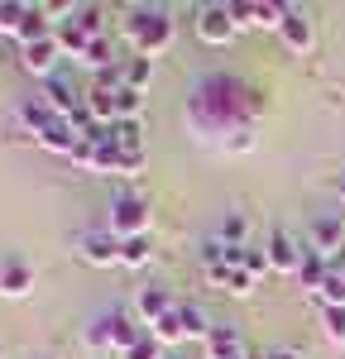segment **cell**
Masks as SVG:
<instances>
[{
	"instance_id": "f1b7e54d",
	"label": "cell",
	"mask_w": 345,
	"mask_h": 359,
	"mask_svg": "<svg viewBox=\"0 0 345 359\" xmlns=\"http://www.w3.org/2000/svg\"><path fill=\"white\" fill-rule=\"evenodd\" d=\"M111 130V139L120 144V149H140V120H115V125H106Z\"/></svg>"
},
{
	"instance_id": "8d00e7d4",
	"label": "cell",
	"mask_w": 345,
	"mask_h": 359,
	"mask_svg": "<svg viewBox=\"0 0 345 359\" xmlns=\"http://www.w3.org/2000/svg\"><path fill=\"white\" fill-rule=\"evenodd\" d=\"M336 192H341V201H345V172H341V177H336Z\"/></svg>"
},
{
	"instance_id": "f35d334b",
	"label": "cell",
	"mask_w": 345,
	"mask_h": 359,
	"mask_svg": "<svg viewBox=\"0 0 345 359\" xmlns=\"http://www.w3.org/2000/svg\"><path fill=\"white\" fill-rule=\"evenodd\" d=\"M172 359H177V355H172Z\"/></svg>"
},
{
	"instance_id": "8992f818",
	"label": "cell",
	"mask_w": 345,
	"mask_h": 359,
	"mask_svg": "<svg viewBox=\"0 0 345 359\" xmlns=\"http://www.w3.org/2000/svg\"><path fill=\"white\" fill-rule=\"evenodd\" d=\"M235 15H230V5H197V39L201 43H230L235 39Z\"/></svg>"
},
{
	"instance_id": "4dcf8cb0",
	"label": "cell",
	"mask_w": 345,
	"mask_h": 359,
	"mask_svg": "<svg viewBox=\"0 0 345 359\" xmlns=\"http://www.w3.org/2000/svg\"><path fill=\"white\" fill-rule=\"evenodd\" d=\"M149 331L158 335L163 345H177V340H187V335H182V321H177V306H172V316H163V321H158V326H149Z\"/></svg>"
},
{
	"instance_id": "9c48e42d",
	"label": "cell",
	"mask_w": 345,
	"mask_h": 359,
	"mask_svg": "<svg viewBox=\"0 0 345 359\" xmlns=\"http://www.w3.org/2000/svg\"><path fill=\"white\" fill-rule=\"evenodd\" d=\"M278 34H283V43L292 48V53H312V43H316V25H312V15H307L302 5H288Z\"/></svg>"
},
{
	"instance_id": "277c9868",
	"label": "cell",
	"mask_w": 345,
	"mask_h": 359,
	"mask_svg": "<svg viewBox=\"0 0 345 359\" xmlns=\"http://www.w3.org/2000/svg\"><path fill=\"white\" fill-rule=\"evenodd\" d=\"M72 249L82 254L86 264H96V269H111V264H120V240H115L111 230H77Z\"/></svg>"
},
{
	"instance_id": "1f68e13d",
	"label": "cell",
	"mask_w": 345,
	"mask_h": 359,
	"mask_svg": "<svg viewBox=\"0 0 345 359\" xmlns=\"http://www.w3.org/2000/svg\"><path fill=\"white\" fill-rule=\"evenodd\" d=\"M72 25H77V29H86L91 39H101V10H96V5H82V10L72 15Z\"/></svg>"
},
{
	"instance_id": "7a4b0ae2",
	"label": "cell",
	"mask_w": 345,
	"mask_h": 359,
	"mask_svg": "<svg viewBox=\"0 0 345 359\" xmlns=\"http://www.w3.org/2000/svg\"><path fill=\"white\" fill-rule=\"evenodd\" d=\"M125 34H130V43L140 48V57H158L172 48V10L168 5H130V20H125Z\"/></svg>"
},
{
	"instance_id": "5b68a950",
	"label": "cell",
	"mask_w": 345,
	"mask_h": 359,
	"mask_svg": "<svg viewBox=\"0 0 345 359\" xmlns=\"http://www.w3.org/2000/svg\"><path fill=\"white\" fill-rule=\"evenodd\" d=\"M230 15H235V25H245V29H283L288 5H273V0H230Z\"/></svg>"
},
{
	"instance_id": "6da1fadb",
	"label": "cell",
	"mask_w": 345,
	"mask_h": 359,
	"mask_svg": "<svg viewBox=\"0 0 345 359\" xmlns=\"http://www.w3.org/2000/svg\"><path fill=\"white\" fill-rule=\"evenodd\" d=\"M245 91H250V86L226 77V72L201 77V82L192 86V96H187V120H192V130H197V135H221L226 139L235 125H255V120H250V106H245Z\"/></svg>"
},
{
	"instance_id": "d6a6232c",
	"label": "cell",
	"mask_w": 345,
	"mask_h": 359,
	"mask_svg": "<svg viewBox=\"0 0 345 359\" xmlns=\"http://www.w3.org/2000/svg\"><path fill=\"white\" fill-rule=\"evenodd\" d=\"M144 172V149H120V172L115 177H140Z\"/></svg>"
},
{
	"instance_id": "836d02e7",
	"label": "cell",
	"mask_w": 345,
	"mask_h": 359,
	"mask_svg": "<svg viewBox=\"0 0 345 359\" xmlns=\"http://www.w3.org/2000/svg\"><path fill=\"white\" fill-rule=\"evenodd\" d=\"M269 269H273V264H269V249H245V273L255 278V283L269 273Z\"/></svg>"
},
{
	"instance_id": "d590c367",
	"label": "cell",
	"mask_w": 345,
	"mask_h": 359,
	"mask_svg": "<svg viewBox=\"0 0 345 359\" xmlns=\"http://www.w3.org/2000/svg\"><path fill=\"white\" fill-rule=\"evenodd\" d=\"M264 359H302L297 350H273V355H264Z\"/></svg>"
},
{
	"instance_id": "4316f807",
	"label": "cell",
	"mask_w": 345,
	"mask_h": 359,
	"mask_svg": "<svg viewBox=\"0 0 345 359\" xmlns=\"http://www.w3.org/2000/svg\"><path fill=\"white\" fill-rule=\"evenodd\" d=\"M140 111H144L140 91H130V86H120V91H115V120H140Z\"/></svg>"
},
{
	"instance_id": "d4e9b609",
	"label": "cell",
	"mask_w": 345,
	"mask_h": 359,
	"mask_svg": "<svg viewBox=\"0 0 345 359\" xmlns=\"http://www.w3.org/2000/svg\"><path fill=\"white\" fill-rule=\"evenodd\" d=\"M111 57H115V48H111V39H106V34H101V39H91V43H86L82 62H91V67H96V72H106V67H111Z\"/></svg>"
},
{
	"instance_id": "f546056e",
	"label": "cell",
	"mask_w": 345,
	"mask_h": 359,
	"mask_svg": "<svg viewBox=\"0 0 345 359\" xmlns=\"http://www.w3.org/2000/svg\"><path fill=\"white\" fill-rule=\"evenodd\" d=\"M125 359H168V355H163V340H158V335L144 331L140 340H135V350H130Z\"/></svg>"
},
{
	"instance_id": "d6986e66",
	"label": "cell",
	"mask_w": 345,
	"mask_h": 359,
	"mask_svg": "<svg viewBox=\"0 0 345 359\" xmlns=\"http://www.w3.org/2000/svg\"><path fill=\"white\" fill-rule=\"evenodd\" d=\"M120 82L130 86V91H144V86L154 82V57H130V62L120 67Z\"/></svg>"
},
{
	"instance_id": "3957f363",
	"label": "cell",
	"mask_w": 345,
	"mask_h": 359,
	"mask_svg": "<svg viewBox=\"0 0 345 359\" xmlns=\"http://www.w3.org/2000/svg\"><path fill=\"white\" fill-rule=\"evenodd\" d=\"M111 230L115 240H135V235H149V201L140 192H125L111 201Z\"/></svg>"
},
{
	"instance_id": "484cf974",
	"label": "cell",
	"mask_w": 345,
	"mask_h": 359,
	"mask_svg": "<svg viewBox=\"0 0 345 359\" xmlns=\"http://www.w3.org/2000/svg\"><path fill=\"white\" fill-rule=\"evenodd\" d=\"M25 15H29V5H20V0H0V34H20Z\"/></svg>"
},
{
	"instance_id": "4fadbf2b",
	"label": "cell",
	"mask_w": 345,
	"mask_h": 359,
	"mask_svg": "<svg viewBox=\"0 0 345 359\" xmlns=\"http://www.w3.org/2000/svg\"><path fill=\"white\" fill-rule=\"evenodd\" d=\"M34 287V269L25 259H0V297H25Z\"/></svg>"
},
{
	"instance_id": "cb8c5ba5",
	"label": "cell",
	"mask_w": 345,
	"mask_h": 359,
	"mask_svg": "<svg viewBox=\"0 0 345 359\" xmlns=\"http://www.w3.org/2000/svg\"><path fill=\"white\" fill-rule=\"evenodd\" d=\"M58 43H62L67 53L82 57V53H86V43H91V34H86V29H77L72 20H62V29H58Z\"/></svg>"
},
{
	"instance_id": "8fae6325",
	"label": "cell",
	"mask_w": 345,
	"mask_h": 359,
	"mask_svg": "<svg viewBox=\"0 0 345 359\" xmlns=\"http://www.w3.org/2000/svg\"><path fill=\"white\" fill-rule=\"evenodd\" d=\"M135 316H140L144 326H158L163 316H172V297L163 292V287H140V297H135Z\"/></svg>"
},
{
	"instance_id": "e575fe53",
	"label": "cell",
	"mask_w": 345,
	"mask_h": 359,
	"mask_svg": "<svg viewBox=\"0 0 345 359\" xmlns=\"http://www.w3.org/2000/svg\"><path fill=\"white\" fill-rule=\"evenodd\" d=\"M221 240H226V245H245V216H230V221L221 225Z\"/></svg>"
},
{
	"instance_id": "ba28073f",
	"label": "cell",
	"mask_w": 345,
	"mask_h": 359,
	"mask_svg": "<svg viewBox=\"0 0 345 359\" xmlns=\"http://www.w3.org/2000/svg\"><path fill=\"white\" fill-rule=\"evenodd\" d=\"M302 254H307V245H297L283 225L269 230V264H273V273H297L302 269Z\"/></svg>"
},
{
	"instance_id": "2e32d148",
	"label": "cell",
	"mask_w": 345,
	"mask_h": 359,
	"mask_svg": "<svg viewBox=\"0 0 345 359\" xmlns=\"http://www.w3.org/2000/svg\"><path fill=\"white\" fill-rule=\"evenodd\" d=\"M307 249H316V254L341 249V216H316L312 230H307Z\"/></svg>"
},
{
	"instance_id": "ac0fdd59",
	"label": "cell",
	"mask_w": 345,
	"mask_h": 359,
	"mask_svg": "<svg viewBox=\"0 0 345 359\" xmlns=\"http://www.w3.org/2000/svg\"><path fill=\"white\" fill-rule=\"evenodd\" d=\"M86 111H91L96 125H115V91L111 86H91L86 91Z\"/></svg>"
},
{
	"instance_id": "ffe728a7",
	"label": "cell",
	"mask_w": 345,
	"mask_h": 359,
	"mask_svg": "<svg viewBox=\"0 0 345 359\" xmlns=\"http://www.w3.org/2000/svg\"><path fill=\"white\" fill-rule=\"evenodd\" d=\"M177 321H182V335H187V340H206V335H211V321H206V311H201V306H177Z\"/></svg>"
},
{
	"instance_id": "5bb4252c",
	"label": "cell",
	"mask_w": 345,
	"mask_h": 359,
	"mask_svg": "<svg viewBox=\"0 0 345 359\" xmlns=\"http://www.w3.org/2000/svg\"><path fill=\"white\" fill-rule=\"evenodd\" d=\"M206 359H245V345H240V331L235 326H211L206 335Z\"/></svg>"
},
{
	"instance_id": "83f0119b",
	"label": "cell",
	"mask_w": 345,
	"mask_h": 359,
	"mask_svg": "<svg viewBox=\"0 0 345 359\" xmlns=\"http://www.w3.org/2000/svg\"><path fill=\"white\" fill-rule=\"evenodd\" d=\"M221 292H230V297H250V292H255V278L245 273V269H226V278H221Z\"/></svg>"
},
{
	"instance_id": "74e56055",
	"label": "cell",
	"mask_w": 345,
	"mask_h": 359,
	"mask_svg": "<svg viewBox=\"0 0 345 359\" xmlns=\"http://www.w3.org/2000/svg\"><path fill=\"white\" fill-rule=\"evenodd\" d=\"M336 264H341V269H345V254H341V259H336Z\"/></svg>"
},
{
	"instance_id": "30bf717a",
	"label": "cell",
	"mask_w": 345,
	"mask_h": 359,
	"mask_svg": "<svg viewBox=\"0 0 345 359\" xmlns=\"http://www.w3.org/2000/svg\"><path fill=\"white\" fill-rule=\"evenodd\" d=\"M43 101H48V106H53V115H62V120H67V115H77L86 106V96L72 86V77H62V72H53V77H48Z\"/></svg>"
},
{
	"instance_id": "e0dca14e",
	"label": "cell",
	"mask_w": 345,
	"mask_h": 359,
	"mask_svg": "<svg viewBox=\"0 0 345 359\" xmlns=\"http://www.w3.org/2000/svg\"><path fill=\"white\" fill-rule=\"evenodd\" d=\"M326 273H331V259H326V254H316V249H307V254H302V269H297L302 287H307V292H321Z\"/></svg>"
},
{
	"instance_id": "7402d4cb",
	"label": "cell",
	"mask_w": 345,
	"mask_h": 359,
	"mask_svg": "<svg viewBox=\"0 0 345 359\" xmlns=\"http://www.w3.org/2000/svg\"><path fill=\"white\" fill-rule=\"evenodd\" d=\"M149 254H154V245H149V235H135V240H120V264H125V269H144V264H149Z\"/></svg>"
},
{
	"instance_id": "7c38bea8",
	"label": "cell",
	"mask_w": 345,
	"mask_h": 359,
	"mask_svg": "<svg viewBox=\"0 0 345 359\" xmlns=\"http://www.w3.org/2000/svg\"><path fill=\"white\" fill-rule=\"evenodd\" d=\"M58 53H62V43H58V34H53V39H39V43H29L25 53H20V62H25V72L53 77V62H58Z\"/></svg>"
},
{
	"instance_id": "44dd1931",
	"label": "cell",
	"mask_w": 345,
	"mask_h": 359,
	"mask_svg": "<svg viewBox=\"0 0 345 359\" xmlns=\"http://www.w3.org/2000/svg\"><path fill=\"white\" fill-rule=\"evenodd\" d=\"M321 306H345V269L331 259V273H326V283H321Z\"/></svg>"
},
{
	"instance_id": "52a82bcc",
	"label": "cell",
	"mask_w": 345,
	"mask_h": 359,
	"mask_svg": "<svg viewBox=\"0 0 345 359\" xmlns=\"http://www.w3.org/2000/svg\"><path fill=\"white\" fill-rule=\"evenodd\" d=\"M96 321H101V331H106V350H120V355H130V350H135V340L144 335L140 321H135L130 311H120V306L106 311V316H96Z\"/></svg>"
},
{
	"instance_id": "9a60e30c",
	"label": "cell",
	"mask_w": 345,
	"mask_h": 359,
	"mask_svg": "<svg viewBox=\"0 0 345 359\" xmlns=\"http://www.w3.org/2000/svg\"><path fill=\"white\" fill-rule=\"evenodd\" d=\"M39 144H43L48 154H67V158H72V154H77V144H82V135L72 130V120H62V115H58L53 125L39 135Z\"/></svg>"
},
{
	"instance_id": "603a6c76",
	"label": "cell",
	"mask_w": 345,
	"mask_h": 359,
	"mask_svg": "<svg viewBox=\"0 0 345 359\" xmlns=\"http://www.w3.org/2000/svg\"><path fill=\"white\" fill-rule=\"evenodd\" d=\"M321 331H326L331 345L345 350V306H321Z\"/></svg>"
}]
</instances>
